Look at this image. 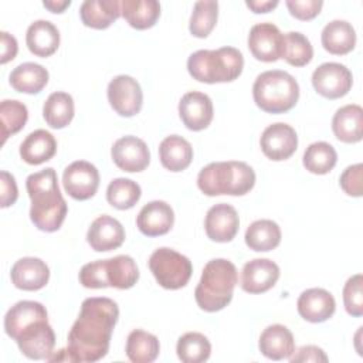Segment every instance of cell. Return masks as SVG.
I'll list each match as a JSON object with an SVG mask.
<instances>
[{"mask_svg":"<svg viewBox=\"0 0 363 363\" xmlns=\"http://www.w3.org/2000/svg\"><path fill=\"white\" fill-rule=\"evenodd\" d=\"M26 43L34 55L41 58L50 57L58 50L60 31L48 20H35L27 28Z\"/></svg>","mask_w":363,"mask_h":363,"instance_id":"d4e9b609","label":"cell"},{"mask_svg":"<svg viewBox=\"0 0 363 363\" xmlns=\"http://www.w3.org/2000/svg\"><path fill=\"white\" fill-rule=\"evenodd\" d=\"M335 136L345 143H356L363 136V109L356 104H349L336 111L332 119Z\"/></svg>","mask_w":363,"mask_h":363,"instance_id":"cb8c5ba5","label":"cell"},{"mask_svg":"<svg viewBox=\"0 0 363 363\" xmlns=\"http://www.w3.org/2000/svg\"><path fill=\"white\" fill-rule=\"evenodd\" d=\"M245 4L254 13H268L278 6V0H248Z\"/></svg>","mask_w":363,"mask_h":363,"instance_id":"c3c4849f","label":"cell"},{"mask_svg":"<svg viewBox=\"0 0 363 363\" xmlns=\"http://www.w3.org/2000/svg\"><path fill=\"white\" fill-rule=\"evenodd\" d=\"M86 241L94 251H112L119 248L125 241L122 224L111 216H99L88 228Z\"/></svg>","mask_w":363,"mask_h":363,"instance_id":"d6986e66","label":"cell"},{"mask_svg":"<svg viewBox=\"0 0 363 363\" xmlns=\"http://www.w3.org/2000/svg\"><path fill=\"white\" fill-rule=\"evenodd\" d=\"M113 163L123 172H142L149 166L150 152L145 140L128 135L119 138L111 149Z\"/></svg>","mask_w":363,"mask_h":363,"instance_id":"9a60e30c","label":"cell"},{"mask_svg":"<svg viewBox=\"0 0 363 363\" xmlns=\"http://www.w3.org/2000/svg\"><path fill=\"white\" fill-rule=\"evenodd\" d=\"M1 58H0V62L1 64H6L9 61H11L17 51H18V45H17V40L9 34L7 31H1Z\"/></svg>","mask_w":363,"mask_h":363,"instance_id":"7dc6e473","label":"cell"},{"mask_svg":"<svg viewBox=\"0 0 363 363\" xmlns=\"http://www.w3.org/2000/svg\"><path fill=\"white\" fill-rule=\"evenodd\" d=\"M218 17V3L213 0L196 1L190 17L189 30L197 38H206L214 28Z\"/></svg>","mask_w":363,"mask_h":363,"instance_id":"f35d334b","label":"cell"},{"mask_svg":"<svg viewBox=\"0 0 363 363\" xmlns=\"http://www.w3.org/2000/svg\"><path fill=\"white\" fill-rule=\"evenodd\" d=\"M28 119L27 106L16 99H4L0 104V123H1V143L10 135L20 132Z\"/></svg>","mask_w":363,"mask_h":363,"instance_id":"ab89813d","label":"cell"},{"mask_svg":"<svg viewBox=\"0 0 363 363\" xmlns=\"http://www.w3.org/2000/svg\"><path fill=\"white\" fill-rule=\"evenodd\" d=\"M79 16L86 27L108 28L121 16L118 0H85L79 7Z\"/></svg>","mask_w":363,"mask_h":363,"instance_id":"f546056e","label":"cell"},{"mask_svg":"<svg viewBox=\"0 0 363 363\" xmlns=\"http://www.w3.org/2000/svg\"><path fill=\"white\" fill-rule=\"evenodd\" d=\"M26 189L31 200L30 218L34 225L45 233L60 230L68 207L60 191L55 170L47 167L30 174L26 180Z\"/></svg>","mask_w":363,"mask_h":363,"instance_id":"7a4b0ae2","label":"cell"},{"mask_svg":"<svg viewBox=\"0 0 363 363\" xmlns=\"http://www.w3.org/2000/svg\"><path fill=\"white\" fill-rule=\"evenodd\" d=\"M140 194V186L136 182L125 177L113 179L106 189L108 203L118 210L132 208L139 201Z\"/></svg>","mask_w":363,"mask_h":363,"instance_id":"74e56055","label":"cell"},{"mask_svg":"<svg viewBox=\"0 0 363 363\" xmlns=\"http://www.w3.org/2000/svg\"><path fill=\"white\" fill-rule=\"evenodd\" d=\"M69 4H71V0H44L43 1V6L48 9L51 13H62Z\"/></svg>","mask_w":363,"mask_h":363,"instance_id":"681fc988","label":"cell"},{"mask_svg":"<svg viewBox=\"0 0 363 363\" xmlns=\"http://www.w3.org/2000/svg\"><path fill=\"white\" fill-rule=\"evenodd\" d=\"M255 184V172L244 162H213L197 176V186L206 196H244Z\"/></svg>","mask_w":363,"mask_h":363,"instance_id":"277c9868","label":"cell"},{"mask_svg":"<svg viewBox=\"0 0 363 363\" xmlns=\"http://www.w3.org/2000/svg\"><path fill=\"white\" fill-rule=\"evenodd\" d=\"M78 278L85 288L99 289L113 286L118 289H129L138 282L139 269L132 257L116 255L113 258L85 264Z\"/></svg>","mask_w":363,"mask_h":363,"instance_id":"52a82bcc","label":"cell"},{"mask_svg":"<svg viewBox=\"0 0 363 363\" xmlns=\"http://www.w3.org/2000/svg\"><path fill=\"white\" fill-rule=\"evenodd\" d=\"M252 96L257 106L264 112L284 113L296 105L299 85L289 72L269 69L255 78Z\"/></svg>","mask_w":363,"mask_h":363,"instance_id":"8992f818","label":"cell"},{"mask_svg":"<svg viewBox=\"0 0 363 363\" xmlns=\"http://www.w3.org/2000/svg\"><path fill=\"white\" fill-rule=\"evenodd\" d=\"M10 277L16 288L23 291H38L47 285L50 269L43 259L24 257L14 262Z\"/></svg>","mask_w":363,"mask_h":363,"instance_id":"7402d4cb","label":"cell"},{"mask_svg":"<svg viewBox=\"0 0 363 363\" xmlns=\"http://www.w3.org/2000/svg\"><path fill=\"white\" fill-rule=\"evenodd\" d=\"M106 92L112 109L121 116L130 118L142 109V88L139 82L129 75H118L111 79Z\"/></svg>","mask_w":363,"mask_h":363,"instance_id":"8fae6325","label":"cell"},{"mask_svg":"<svg viewBox=\"0 0 363 363\" xmlns=\"http://www.w3.org/2000/svg\"><path fill=\"white\" fill-rule=\"evenodd\" d=\"M121 14L136 30H146L156 24L160 4L156 0H122Z\"/></svg>","mask_w":363,"mask_h":363,"instance_id":"4dcf8cb0","label":"cell"},{"mask_svg":"<svg viewBox=\"0 0 363 363\" xmlns=\"http://www.w3.org/2000/svg\"><path fill=\"white\" fill-rule=\"evenodd\" d=\"M238 227H240V218H238L237 210L227 203H218L213 206L206 214L204 228H206L207 237L211 241H216V242L231 241L238 233Z\"/></svg>","mask_w":363,"mask_h":363,"instance_id":"e0dca14e","label":"cell"},{"mask_svg":"<svg viewBox=\"0 0 363 363\" xmlns=\"http://www.w3.org/2000/svg\"><path fill=\"white\" fill-rule=\"evenodd\" d=\"M279 278V267L268 258L248 261L241 271V288L248 294H262L271 289Z\"/></svg>","mask_w":363,"mask_h":363,"instance_id":"ac0fdd59","label":"cell"},{"mask_svg":"<svg viewBox=\"0 0 363 363\" xmlns=\"http://www.w3.org/2000/svg\"><path fill=\"white\" fill-rule=\"evenodd\" d=\"M14 340L20 352L34 360H48L55 346V335L48 319H40L27 325L17 333Z\"/></svg>","mask_w":363,"mask_h":363,"instance_id":"9c48e42d","label":"cell"},{"mask_svg":"<svg viewBox=\"0 0 363 363\" xmlns=\"http://www.w3.org/2000/svg\"><path fill=\"white\" fill-rule=\"evenodd\" d=\"M179 115L187 129L194 132L203 130L213 121V102L203 92H187L179 102Z\"/></svg>","mask_w":363,"mask_h":363,"instance_id":"2e32d148","label":"cell"},{"mask_svg":"<svg viewBox=\"0 0 363 363\" xmlns=\"http://www.w3.org/2000/svg\"><path fill=\"white\" fill-rule=\"evenodd\" d=\"M174 223V213L170 204L162 200H153L145 204L136 218L139 231L147 237L163 235L170 231Z\"/></svg>","mask_w":363,"mask_h":363,"instance_id":"ffe728a7","label":"cell"},{"mask_svg":"<svg viewBox=\"0 0 363 363\" xmlns=\"http://www.w3.org/2000/svg\"><path fill=\"white\" fill-rule=\"evenodd\" d=\"M40 319H48L47 309L43 303L35 301H20L7 311L4 316V330L7 336L14 339L21 329Z\"/></svg>","mask_w":363,"mask_h":363,"instance_id":"4316f807","label":"cell"},{"mask_svg":"<svg viewBox=\"0 0 363 363\" xmlns=\"http://www.w3.org/2000/svg\"><path fill=\"white\" fill-rule=\"evenodd\" d=\"M296 308L298 313L305 320L320 323L335 313L336 302L329 291L323 288H309L299 295Z\"/></svg>","mask_w":363,"mask_h":363,"instance_id":"44dd1931","label":"cell"},{"mask_svg":"<svg viewBox=\"0 0 363 363\" xmlns=\"http://www.w3.org/2000/svg\"><path fill=\"white\" fill-rule=\"evenodd\" d=\"M0 206L3 208L11 206L16 203L18 197V189L17 183L13 174H10L6 170L0 172Z\"/></svg>","mask_w":363,"mask_h":363,"instance_id":"f6af8a7d","label":"cell"},{"mask_svg":"<svg viewBox=\"0 0 363 363\" xmlns=\"http://www.w3.org/2000/svg\"><path fill=\"white\" fill-rule=\"evenodd\" d=\"M11 86L23 94H38L48 82V71L35 62H23L10 72Z\"/></svg>","mask_w":363,"mask_h":363,"instance_id":"1f68e13d","label":"cell"},{"mask_svg":"<svg viewBox=\"0 0 363 363\" xmlns=\"http://www.w3.org/2000/svg\"><path fill=\"white\" fill-rule=\"evenodd\" d=\"M291 363H298V362H328V356L325 354V352L313 345H308V346H302L299 347L296 352H294L289 357Z\"/></svg>","mask_w":363,"mask_h":363,"instance_id":"bcb514c9","label":"cell"},{"mask_svg":"<svg viewBox=\"0 0 363 363\" xmlns=\"http://www.w3.org/2000/svg\"><path fill=\"white\" fill-rule=\"evenodd\" d=\"M149 268L157 284L164 289H180L186 286L193 272L191 261L167 247L153 251L149 258Z\"/></svg>","mask_w":363,"mask_h":363,"instance_id":"ba28073f","label":"cell"},{"mask_svg":"<svg viewBox=\"0 0 363 363\" xmlns=\"http://www.w3.org/2000/svg\"><path fill=\"white\" fill-rule=\"evenodd\" d=\"M362 173H363V164L356 163L343 170L340 174L339 183L343 191L347 196L352 197H360L363 193V186H362Z\"/></svg>","mask_w":363,"mask_h":363,"instance_id":"7bdbcfd3","label":"cell"},{"mask_svg":"<svg viewBox=\"0 0 363 363\" xmlns=\"http://www.w3.org/2000/svg\"><path fill=\"white\" fill-rule=\"evenodd\" d=\"M43 116L48 126L62 129L74 118V99L67 92H52L44 102Z\"/></svg>","mask_w":363,"mask_h":363,"instance_id":"e575fe53","label":"cell"},{"mask_svg":"<svg viewBox=\"0 0 363 363\" xmlns=\"http://www.w3.org/2000/svg\"><path fill=\"white\" fill-rule=\"evenodd\" d=\"M118 318L119 308L115 301L98 296L86 298L68 333L64 360L92 363L105 357Z\"/></svg>","mask_w":363,"mask_h":363,"instance_id":"6da1fadb","label":"cell"},{"mask_svg":"<svg viewBox=\"0 0 363 363\" xmlns=\"http://www.w3.org/2000/svg\"><path fill=\"white\" fill-rule=\"evenodd\" d=\"M343 303L349 315L359 318L363 315V277L356 274L350 277L343 286Z\"/></svg>","mask_w":363,"mask_h":363,"instance_id":"b9f144b4","label":"cell"},{"mask_svg":"<svg viewBox=\"0 0 363 363\" xmlns=\"http://www.w3.org/2000/svg\"><path fill=\"white\" fill-rule=\"evenodd\" d=\"M244 238L250 250L267 252L279 245L281 228L272 220H257L250 224Z\"/></svg>","mask_w":363,"mask_h":363,"instance_id":"d6a6232c","label":"cell"},{"mask_svg":"<svg viewBox=\"0 0 363 363\" xmlns=\"http://www.w3.org/2000/svg\"><path fill=\"white\" fill-rule=\"evenodd\" d=\"M125 352L128 359L133 363H150L159 356L160 343L155 335L135 329L126 339Z\"/></svg>","mask_w":363,"mask_h":363,"instance_id":"836d02e7","label":"cell"},{"mask_svg":"<svg viewBox=\"0 0 363 363\" xmlns=\"http://www.w3.org/2000/svg\"><path fill=\"white\" fill-rule=\"evenodd\" d=\"M62 183L72 199L84 201L95 196L99 186V172L92 163L77 160L65 167Z\"/></svg>","mask_w":363,"mask_h":363,"instance_id":"4fadbf2b","label":"cell"},{"mask_svg":"<svg viewBox=\"0 0 363 363\" xmlns=\"http://www.w3.org/2000/svg\"><path fill=\"white\" fill-rule=\"evenodd\" d=\"M323 48L335 55L350 52L356 45V31L346 20H332L322 30Z\"/></svg>","mask_w":363,"mask_h":363,"instance_id":"f1b7e54d","label":"cell"},{"mask_svg":"<svg viewBox=\"0 0 363 363\" xmlns=\"http://www.w3.org/2000/svg\"><path fill=\"white\" fill-rule=\"evenodd\" d=\"M176 352L184 363H201L210 357L211 345L203 333L187 332L179 337Z\"/></svg>","mask_w":363,"mask_h":363,"instance_id":"8d00e7d4","label":"cell"},{"mask_svg":"<svg viewBox=\"0 0 363 363\" xmlns=\"http://www.w3.org/2000/svg\"><path fill=\"white\" fill-rule=\"evenodd\" d=\"M262 153L275 162L289 159L298 147V136L295 129L284 122L267 126L259 139Z\"/></svg>","mask_w":363,"mask_h":363,"instance_id":"5bb4252c","label":"cell"},{"mask_svg":"<svg viewBox=\"0 0 363 363\" xmlns=\"http://www.w3.org/2000/svg\"><path fill=\"white\" fill-rule=\"evenodd\" d=\"M57 152L55 138L45 129H37L26 136L20 145V156L28 164H41Z\"/></svg>","mask_w":363,"mask_h":363,"instance_id":"484cf974","label":"cell"},{"mask_svg":"<svg viewBox=\"0 0 363 363\" xmlns=\"http://www.w3.org/2000/svg\"><path fill=\"white\" fill-rule=\"evenodd\" d=\"M337 162L335 147L328 142L311 143L303 153V166L313 174L329 173Z\"/></svg>","mask_w":363,"mask_h":363,"instance_id":"d590c367","label":"cell"},{"mask_svg":"<svg viewBox=\"0 0 363 363\" xmlns=\"http://www.w3.org/2000/svg\"><path fill=\"white\" fill-rule=\"evenodd\" d=\"M289 13L299 20L315 18L323 6L322 0H286L285 1Z\"/></svg>","mask_w":363,"mask_h":363,"instance_id":"ee69618b","label":"cell"},{"mask_svg":"<svg viewBox=\"0 0 363 363\" xmlns=\"http://www.w3.org/2000/svg\"><path fill=\"white\" fill-rule=\"evenodd\" d=\"M238 275L235 265L224 258L208 261L196 286L194 298L200 309L206 312H217L225 308L231 299L237 285Z\"/></svg>","mask_w":363,"mask_h":363,"instance_id":"3957f363","label":"cell"},{"mask_svg":"<svg viewBox=\"0 0 363 363\" xmlns=\"http://www.w3.org/2000/svg\"><path fill=\"white\" fill-rule=\"evenodd\" d=\"M159 159L167 170L182 172L189 167L193 160V147L184 138L170 135L159 145Z\"/></svg>","mask_w":363,"mask_h":363,"instance_id":"83f0119b","label":"cell"},{"mask_svg":"<svg viewBox=\"0 0 363 363\" xmlns=\"http://www.w3.org/2000/svg\"><path fill=\"white\" fill-rule=\"evenodd\" d=\"M285 34L272 23H258L248 34V48L251 54L264 62H274L284 55Z\"/></svg>","mask_w":363,"mask_h":363,"instance_id":"7c38bea8","label":"cell"},{"mask_svg":"<svg viewBox=\"0 0 363 363\" xmlns=\"http://www.w3.org/2000/svg\"><path fill=\"white\" fill-rule=\"evenodd\" d=\"M313 57V48L311 41L298 31H289L285 34V47L282 58L294 65V67H303L311 62Z\"/></svg>","mask_w":363,"mask_h":363,"instance_id":"60d3db41","label":"cell"},{"mask_svg":"<svg viewBox=\"0 0 363 363\" xmlns=\"http://www.w3.org/2000/svg\"><path fill=\"white\" fill-rule=\"evenodd\" d=\"M352 84V72L339 62H323L312 74L315 91L328 99L345 96L350 91Z\"/></svg>","mask_w":363,"mask_h":363,"instance_id":"30bf717a","label":"cell"},{"mask_svg":"<svg viewBox=\"0 0 363 363\" xmlns=\"http://www.w3.org/2000/svg\"><path fill=\"white\" fill-rule=\"evenodd\" d=\"M259 352L271 360L288 359L295 352V342L291 330L279 323L269 325L259 336Z\"/></svg>","mask_w":363,"mask_h":363,"instance_id":"603a6c76","label":"cell"},{"mask_svg":"<svg viewBox=\"0 0 363 363\" xmlns=\"http://www.w3.org/2000/svg\"><path fill=\"white\" fill-rule=\"evenodd\" d=\"M244 67V57L234 47H221L218 50H199L187 60L189 74L206 84L231 82L237 79Z\"/></svg>","mask_w":363,"mask_h":363,"instance_id":"5b68a950","label":"cell"}]
</instances>
